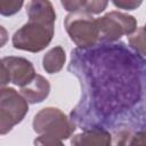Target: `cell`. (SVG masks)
<instances>
[{
  "label": "cell",
  "instance_id": "cell-1",
  "mask_svg": "<svg viewBox=\"0 0 146 146\" xmlns=\"http://www.w3.org/2000/svg\"><path fill=\"white\" fill-rule=\"evenodd\" d=\"M32 125L34 132L39 135L34 144L46 146L62 145L75 130V124L57 107H44L39 111L33 117Z\"/></svg>",
  "mask_w": 146,
  "mask_h": 146
},
{
  "label": "cell",
  "instance_id": "cell-2",
  "mask_svg": "<svg viewBox=\"0 0 146 146\" xmlns=\"http://www.w3.org/2000/svg\"><path fill=\"white\" fill-rule=\"evenodd\" d=\"M55 24L40 19H30L19 27L11 38L15 49L39 52L46 49L52 40Z\"/></svg>",
  "mask_w": 146,
  "mask_h": 146
},
{
  "label": "cell",
  "instance_id": "cell-3",
  "mask_svg": "<svg viewBox=\"0 0 146 146\" xmlns=\"http://www.w3.org/2000/svg\"><path fill=\"white\" fill-rule=\"evenodd\" d=\"M65 30L70 39L80 48H88L99 40L97 18L86 10L70 13L64 19Z\"/></svg>",
  "mask_w": 146,
  "mask_h": 146
},
{
  "label": "cell",
  "instance_id": "cell-4",
  "mask_svg": "<svg viewBox=\"0 0 146 146\" xmlns=\"http://www.w3.org/2000/svg\"><path fill=\"white\" fill-rule=\"evenodd\" d=\"M29 112V102L11 87H1L0 92V135L8 133L21 123Z\"/></svg>",
  "mask_w": 146,
  "mask_h": 146
},
{
  "label": "cell",
  "instance_id": "cell-5",
  "mask_svg": "<svg viewBox=\"0 0 146 146\" xmlns=\"http://www.w3.org/2000/svg\"><path fill=\"white\" fill-rule=\"evenodd\" d=\"M99 31V40L112 42L116 41L123 35L129 36L137 30V19L127 13L110 11L104 16L97 18Z\"/></svg>",
  "mask_w": 146,
  "mask_h": 146
},
{
  "label": "cell",
  "instance_id": "cell-6",
  "mask_svg": "<svg viewBox=\"0 0 146 146\" xmlns=\"http://www.w3.org/2000/svg\"><path fill=\"white\" fill-rule=\"evenodd\" d=\"M36 75L33 64L24 57L6 56L1 59V87L8 82L18 87L30 83Z\"/></svg>",
  "mask_w": 146,
  "mask_h": 146
},
{
  "label": "cell",
  "instance_id": "cell-7",
  "mask_svg": "<svg viewBox=\"0 0 146 146\" xmlns=\"http://www.w3.org/2000/svg\"><path fill=\"white\" fill-rule=\"evenodd\" d=\"M49 92L50 83L44 76L40 74H36L30 83L21 87V94L29 102V104L42 103L49 96Z\"/></svg>",
  "mask_w": 146,
  "mask_h": 146
},
{
  "label": "cell",
  "instance_id": "cell-8",
  "mask_svg": "<svg viewBox=\"0 0 146 146\" xmlns=\"http://www.w3.org/2000/svg\"><path fill=\"white\" fill-rule=\"evenodd\" d=\"M71 144L75 146H108L112 144V136L104 129L94 128L73 136Z\"/></svg>",
  "mask_w": 146,
  "mask_h": 146
},
{
  "label": "cell",
  "instance_id": "cell-9",
  "mask_svg": "<svg viewBox=\"0 0 146 146\" xmlns=\"http://www.w3.org/2000/svg\"><path fill=\"white\" fill-rule=\"evenodd\" d=\"M26 15L27 18L54 24L56 21V11L50 0H30L26 6Z\"/></svg>",
  "mask_w": 146,
  "mask_h": 146
},
{
  "label": "cell",
  "instance_id": "cell-10",
  "mask_svg": "<svg viewBox=\"0 0 146 146\" xmlns=\"http://www.w3.org/2000/svg\"><path fill=\"white\" fill-rule=\"evenodd\" d=\"M66 62V54L63 47L56 46L48 50L42 58V67L48 74H55L62 71Z\"/></svg>",
  "mask_w": 146,
  "mask_h": 146
},
{
  "label": "cell",
  "instance_id": "cell-11",
  "mask_svg": "<svg viewBox=\"0 0 146 146\" xmlns=\"http://www.w3.org/2000/svg\"><path fill=\"white\" fill-rule=\"evenodd\" d=\"M128 42L137 52L146 56V31L143 27H137V30L128 36Z\"/></svg>",
  "mask_w": 146,
  "mask_h": 146
},
{
  "label": "cell",
  "instance_id": "cell-12",
  "mask_svg": "<svg viewBox=\"0 0 146 146\" xmlns=\"http://www.w3.org/2000/svg\"><path fill=\"white\" fill-rule=\"evenodd\" d=\"M24 0H0V14L2 16H13L21 10Z\"/></svg>",
  "mask_w": 146,
  "mask_h": 146
},
{
  "label": "cell",
  "instance_id": "cell-13",
  "mask_svg": "<svg viewBox=\"0 0 146 146\" xmlns=\"http://www.w3.org/2000/svg\"><path fill=\"white\" fill-rule=\"evenodd\" d=\"M107 5H108V0H87L83 10H86L91 15H98L107 8Z\"/></svg>",
  "mask_w": 146,
  "mask_h": 146
},
{
  "label": "cell",
  "instance_id": "cell-14",
  "mask_svg": "<svg viewBox=\"0 0 146 146\" xmlns=\"http://www.w3.org/2000/svg\"><path fill=\"white\" fill-rule=\"evenodd\" d=\"M87 0H60V5L68 13H74L83 10L86 7Z\"/></svg>",
  "mask_w": 146,
  "mask_h": 146
},
{
  "label": "cell",
  "instance_id": "cell-15",
  "mask_svg": "<svg viewBox=\"0 0 146 146\" xmlns=\"http://www.w3.org/2000/svg\"><path fill=\"white\" fill-rule=\"evenodd\" d=\"M144 0H112L113 5L119 9L124 10H135L141 6Z\"/></svg>",
  "mask_w": 146,
  "mask_h": 146
},
{
  "label": "cell",
  "instance_id": "cell-16",
  "mask_svg": "<svg viewBox=\"0 0 146 146\" xmlns=\"http://www.w3.org/2000/svg\"><path fill=\"white\" fill-rule=\"evenodd\" d=\"M128 144L129 145H146V128L135 133Z\"/></svg>",
  "mask_w": 146,
  "mask_h": 146
},
{
  "label": "cell",
  "instance_id": "cell-17",
  "mask_svg": "<svg viewBox=\"0 0 146 146\" xmlns=\"http://www.w3.org/2000/svg\"><path fill=\"white\" fill-rule=\"evenodd\" d=\"M144 29H145V31H146V24H145V25H144Z\"/></svg>",
  "mask_w": 146,
  "mask_h": 146
}]
</instances>
